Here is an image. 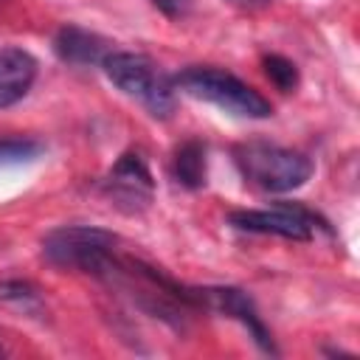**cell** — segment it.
<instances>
[{
	"instance_id": "7",
	"label": "cell",
	"mask_w": 360,
	"mask_h": 360,
	"mask_svg": "<svg viewBox=\"0 0 360 360\" xmlns=\"http://www.w3.org/2000/svg\"><path fill=\"white\" fill-rule=\"evenodd\" d=\"M197 298H200L202 309H214V312H222L228 318H236L262 352L278 354V349L270 338V329L262 323V318H259L248 292H242L239 287H197Z\"/></svg>"
},
{
	"instance_id": "13",
	"label": "cell",
	"mask_w": 360,
	"mask_h": 360,
	"mask_svg": "<svg viewBox=\"0 0 360 360\" xmlns=\"http://www.w3.org/2000/svg\"><path fill=\"white\" fill-rule=\"evenodd\" d=\"M39 143L31 138H0V163H22L39 155Z\"/></svg>"
},
{
	"instance_id": "3",
	"label": "cell",
	"mask_w": 360,
	"mask_h": 360,
	"mask_svg": "<svg viewBox=\"0 0 360 360\" xmlns=\"http://www.w3.org/2000/svg\"><path fill=\"white\" fill-rule=\"evenodd\" d=\"M174 84L183 87V93L200 101H208L239 118H270L273 115V104L259 90H253L248 82H242L239 76L222 68H205V65L186 68L174 79Z\"/></svg>"
},
{
	"instance_id": "4",
	"label": "cell",
	"mask_w": 360,
	"mask_h": 360,
	"mask_svg": "<svg viewBox=\"0 0 360 360\" xmlns=\"http://www.w3.org/2000/svg\"><path fill=\"white\" fill-rule=\"evenodd\" d=\"M115 245L118 236L112 231L93 225H62L42 239V253L62 270H79L101 278L118 253Z\"/></svg>"
},
{
	"instance_id": "6",
	"label": "cell",
	"mask_w": 360,
	"mask_h": 360,
	"mask_svg": "<svg viewBox=\"0 0 360 360\" xmlns=\"http://www.w3.org/2000/svg\"><path fill=\"white\" fill-rule=\"evenodd\" d=\"M104 194L124 214H141L155 197V180L138 152H124L101 183Z\"/></svg>"
},
{
	"instance_id": "11",
	"label": "cell",
	"mask_w": 360,
	"mask_h": 360,
	"mask_svg": "<svg viewBox=\"0 0 360 360\" xmlns=\"http://www.w3.org/2000/svg\"><path fill=\"white\" fill-rule=\"evenodd\" d=\"M0 298L8 301L11 307L22 309L25 315H42L45 301L39 295V290L28 281H3L0 284Z\"/></svg>"
},
{
	"instance_id": "12",
	"label": "cell",
	"mask_w": 360,
	"mask_h": 360,
	"mask_svg": "<svg viewBox=\"0 0 360 360\" xmlns=\"http://www.w3.org/2000/svg\"><path fill=\"white\" fill-rule=\"evenodd\" d=\"M264 73H267V79L281 90V93H292L295 87H298V68L287 59V56H281V53H270V56H264Z\"/></svg>"
},
{
	"instance_id": "8",
	"label": "cell",
	"mask_w": 360,
	"mask_h": 360,
	"mask_svg": "<svg viewBox=\"0 0 360 360\" xmlns=\"http://www.w3.org/2000/svg\"><path fill=\"white\" fill-rule=\"evenodd\" d=\"M53 51L62 62L79 65V68L101 65L112 53L110 42L104 37H98L87 28H79V25H62L53 37Z\"/></svg>"
},
{
	"instance_id": "15",
	"label": "cell",
	"mask_w": 360,
	"mask_h": 360,
	"mask_svg": "<svg viewBox=\"0 0 360 360\" xmlns=\"http://www.w3.org/2000/svg\"><path fill=\"white\" fill-rule=\"evenodd\" d=\"M231 3H236V6H248V8H259V6H267L270 0H231Z\"/></svg>"
},
{
	"instance_id": "5",
	"label": "cell",
	"mask_w": 360,
	"mask_h": 360,
	"mask_svg": "<svg viewBox=\"0 0 360 360\" xmlns=\"http://www.w3.org/2000/svg\"><path fill=\"white\" fill-rule=\"evenodd\" d=\"M231 225L239 231L270 233V236L295 239V242L312 239L315 231L321 228L326 231V222L318 214H312L304 205H292V202H278L273 208H259V211H233Z\"/></svg>"
},
{
	"instance_id": "14",
	"label": "cell",
	"mask_w": 360,
	"mask_h": 360,
	"mask_svg": "<svg viewBox=\"0 0 360 360\" xmlns=\"http://www.w3.org/2000/svg\"><path fill=\"white\" fill-rule=\"evenodd\" d=\"M155 8H160L166 17H183V14H188L191 11V6H194V0H149Z\"/></svg>"
},
{
	"instance_id": "10",
	"label": "cell",
	"mask_w": 360,
	"mask_h": 360,
	"mask_svg": "<svg viewBox=\"0 0 360 360\" xmlns=\"http://www.w3.org/2000/svg\"><path fill=\"white\" fill-rule=\"evenodd\" d=\"M172 172L180 186L202 188L205 186V143L197 138L183 141L172 155Z\"/></svg>"
},
{
	"instance_id": "2",
	"label": "cell",
	"mask_w": 360,
	"mask_h": 360,
	"mask_svg": "<svg viewBox=\"0 0 360 360\" xmlns=\"http://www.w3.org/2000/svg\"><path fill=\"white\" fill-rule=\"evenodd\" d=\"M107 79L129 98L146 107L155 118H169L174 112V82L143 53L132 51H112L101 62Z\"/></svg>"
},
{
	"instance_id": "9",
	"label": "cell",
	"mask_w": 360,
	"mask_h": 360,
	"mask_svg": "<svg viewBox=\"0 0 360 360\" xmlns=\"http://www.w3.org/2000/svg\"><path fill=\"white\" fill-rule=\"evenodd\" d=\"M37 79V59L22 48H0V110L17 104Z\"/></svg>"
},
{
	"instance_id": "1",
	"label": "cell",
	"mask_w": 360,
	"mask_h": 360,
	"mask_svg": "<svg viewBox=\"0 0 360 360\" xmlns=\"http://www.w3.org/2000/svg\"><path fill=\"white\" fill-rule=\"evenodd\" d=\"M233 163L248 183L273 194L301 188L312 177V160L304 152L287 149L270 141H259V138L236 143Z\"/></svg>"
}]
</instances>
